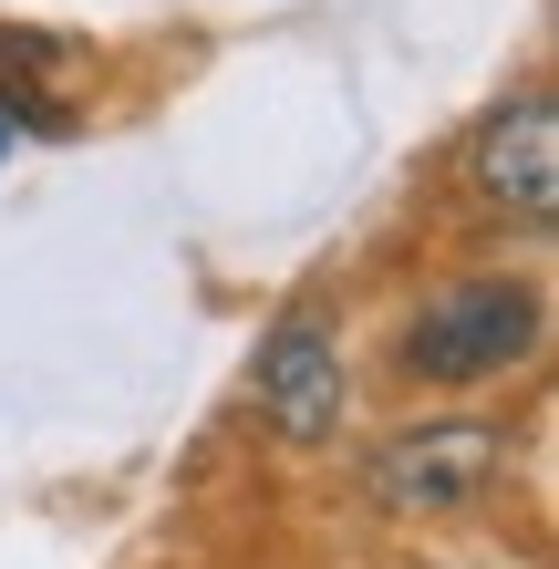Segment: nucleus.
<instances>
[{
  "instance_id": "f257e3e1",
  "label": "nucleus",
  "mask_w": 559,
  "mask_h": 569,
  "mask_svg": "<svg viewBox=\"0 0 559 569\" xmlns=\"http://www.w3.org/2000/svg\"><path fill=\"white\" fill-rule=\"evenodd\" d=\"M539 352V290L529 280H456L405 321V373L415 383H487Z\"/></svg>"
},
{
  "instance_id": "f03ea898",
  "label": "nucleus",
  "mask_w": 559,
  "mask_h": 569,
  "mask_svg": "<svg viewBox=\"0 0 559 569\" xmlns=\"http://www.w3.org/2000/svg\"><path fill=\"white\" fill-rule=\"evenodd\" d=\"M498 466H508V435L456 415V425H415L393 446H373L363 487H373L383 518H456V508H477L498 487Z\"/></svg>"
},
{
  "instance_id": "7ed1b4c3",
  "label": "nucleus",
  "mask_w": 559,
  "mask_h": 569,
  "mask_svg": "<svg viewBox=\"0 0 559 569\" xmlns=\"http://www.w3.org/2000/svg\"><path fill=\"white\" fill-rule=\"evenodd\" d=\"M467 177H477L487 208L549 228V208H559V104H549V93L498 104V114L477 124V146H467Z\"/></svg>"
},
{
  "instance_id": "20e7f679",
  "label": "nucleus",
  "mask_w": 559,
  "mask_h": 569,
  "mask_svg": "<svg viewBox=\"0 0 559 569\" xmlns=\"http://www.w3.org/2000/svg\"><path fill=\"white\" fill-rule=\"evenodd\" d=\"M259 415H270V435H290V446H321V435L342 425V342L321 321H280L270 342H259Z\"/></svg>"
},
{
  "instance_id": "39448f33",
  "label": "nucleus",
  "mask_w": 559,
  "mask_h": 569,
  "mask_svg": "<svg viewBox=\"0 0 559 569\" xmlns=\"http://www.w3.org/2000/svg\"><path fill=\"white\" fill-rule=\"evenodd\" d=\"M21 124H31L21 104H0V156H11V136H21Z\"/></svg>"
}]
</instances>
